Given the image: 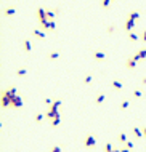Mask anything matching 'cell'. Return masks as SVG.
<instances>
[{"label": "cell", "mask_w": 146, "mask_h": 152, "mask_svg": "<svg viewBox=\"0 0 146 152\" xmlns=\"http://www.w3.org/2000/svg\"><path fill=\"white\" fill-rule=\"evenodd\" d=\"M127 18H130V19H135V21L140 19V11H130Z\"/></svg>", "instance_id": "2e32d148"}, {"label": "cell", "mask_w": 146, "mask_h": 152, "mask_svg": "<svg viewBox=\"0 0 146 152\" xmlns=\"http://www.w3.org/2000/svg\"><path fill=\"white\" fill-rule=\"evenodd\" d=\"M140 38H141L143 42H146V31H143L141 34H140Z\"/></svg>", "instance_id": "4316f807"}, {"label": "cell", "mask_w": 146, "mask_h": 152, "mask_svg": "<svg viewBox=\"0 0 146 152\" xmlns=\"http://www.w3.org/2000/svg\"><path fill=\"white\" fill-rule=\"evenodd\" d=\"M125 147H127V149H132L133 147V142L132 141H127V142H125Z\"/></svg>", "instance_id": "83f0119b"}, {"label": "cell", "mask_w": 146, "mask_h": 152, "mask_svg": "<svg viewBox=\"0 0 146 152\" xmlns=\"http://www.w3.org/2000/svg\"><path fill=\"white\" fill-rule=\"evenodd\" d=\"M26 74H28V71H26V69H21V67L16 71V75L18 77H23V75H26Z\"/></svg>", "instance_id": "d6986e66"}, {"label": "cell", "mask_w": 146, "mask_h": 152, "mask_svg": "<svg viewBox=\"0 0 146 152\" xmlns=\"http://www.w3.org/2000/svg\"><path fill=\"white\" fill-rule=\"evenodd\" d=\"M106 32H108V34H111V32H114V26H109V27L106 29Z\"/></svg>", "instance_id": "f1b7e54d"}, {"label": "cell", "mask_w": 146, "mask_h": 152, "mask_svg": "<svg viewBox=\"0 0 146 152\" xmlns=\"http://www.w3.org/2000/svg\"><path fill=\"white\" fill-rule=\"evenodd\" d=\"M83 146L88 147V149L95 147V146H96V139H95V136L93 135H87L85 136V139H83Z\"/></svg>", "instance_id": "7a4b0ae2"}, {"label": "cell", "mask_w": 146, "mask_h": 152, "mask_svg": "<svg viewBox=\"0 0 146 152\" xmlns=\"http://www.w3.org/2000/svg\"><path fill=\"white\" fill-rule=\"evenodd\" d=\"M59 123H61V115H59V117H56V118H53V120H52V125H53V127H56V125H59Z\"/></svg>", "instance_id": "44dd1931"}, {"label": "cell", "mask_w": 146, "mask_h": 152, "mask_svg": "<svg viewBox=\"0 0 146 152\" xmlns=\"http://www.w3.org/2000/svg\"><path fill=\"white\" fill-rule=\"evenodd\" d=\"M59 56H61V51H52V53L47 55V58H48V59H58Z\"/></svg>", "instance_id": "5bb4252c"}, {"label": "cell", "mask_w": 146, "mask_h": 152, "mask_svg": "<svg viewBox=\"0 0 146 152\" xmlns=\"http://www.w3.org/2000/svg\"><path fill=\"white\" fill-rule=\"evenodd\" d=\"M136 64H138V61H135L133 58H129L127 61H125V67L127 69H130V71H133L136 67Z\"/></svg>", "instance_id": "52a82bcc"}, {"label": "cell", "mask_w": 146, "mask_h": 152, "mask_svg": "<svg viewBox=\"0 0 146 152\" xmlns=\"http://www.w3.org/2000/svg\"><path fill=\"white\" fill-rule=\"evenodd\" d=\"M43 118H45V114H37L35 115V122H37V123H40Z\"/></svg>", "instance_id": "ffe728a7"}, {"label": "cell", "mask_w": 146, "mask_h": 152, "mask_svg": "<svg viewBox=\"0 0 146 152\" xmlns=\"http://www.w3.org/2000/svg\"><path fill=\"white\" fill-rule=\"evenodd\" d=\"M138 38H140L138 34H135V32H129V40L130 42H136Z\"/></svg>", "instance_id": "e0dca14e"}, {"label": "cell", "mask_w": 146, "mask_h": 152, "mask_svg": "<svg viewBox=\"0 0 146 152\" xmlns=\"http://www.w3.org/2000/svg\"><path fill=\"white\" fill-rule=\"evenodd\" d=\"M132 131H133V135H135L136 136V138H143V136H145V135H143V128H138V127H135V128H133V130H132Z\"/></svg>", "instance_id": "4fadbf2b"}, {"label": "cell", "mask_w": 146, "mask_h": 152, "mask_svg": "<svg viewBox=\"0 0 146 152\" xmlns=\"http://www.w3.org/2000/svg\"><path fill=\"white\" fill-rule=\"evenodd\" d=\"M111 2H112V0H101V7H103V8H109Z\"/></svg>", "instance_id": "ac0fdd59"}, {"label": "cell", "mask_w": 146, "mask_h": 152, "mask_svg": "<svg viewBox=\"0 0 146 152\" xmlns=\"http://www.w3.org/2000/svg\"><path fill=\"white\" fill-rule=\"evenodd\" d=\"M43 104H47V106H52V104H53V101L52 99H50V98H45V99H43Z\"/></svg>", "instance_id": "484cf974"}, {"label": "cell", "mask_w": 146, "mask_h": 152, "mask_svg": "<svg viewBox=\"0 0 146 152\" xmlns=\"http://www.w3.org/2000/svg\"><path fill=\"white\" fill-rule=\"evenodd\" d=\"M59 106H61V101L58 99V101H55V103L48 107V111H47V114H45V117L48 118V120H53V118H56V117L61 115V114H59V111H58Z\"/></svg>", "instance_id": "6da1fadb"}, {"label": "cell", "mask_w": 146, "mask_h": 152, "mask_svg": "<svg viewBox=\"0 0 146 152\" xmlns=\"http://www.w3.org/2000/svg\"><path fill=\"white\" fill-rule=\"evenodd\" d=\"M14 13H16V8H14V7H10V8H5L3 16H14Z\"/></svg>", "instance_id": "7c38bea8"}, {"label": "cell", "mask_w": 146, "mask_h": 152, "mask_svg": "<svg viewBox=\"0 0 146 152\" xmlns=\"http://www.w3.org/2000/svg\"><path fill=\"white\" fill-rule=\"evenodd\" d=\"M127 141H129V139H127V135H125L124 131L119 133V136H117V142H119V144H125Z\"/></svg>", "instance_id": "8fae6325"}, {"label": "cell", "mask_w": 146, "mask_h": 152, "mask_svg": "<svg viewBox=\"0 0 146 152\" xmlns=\"http://www.w3.org/2000/svg\"><path fill=\"white\" fill-rule=\"evenodd\" d=\"M23 50H24L26 53H31L32 51V43H31V40H23Z\"/></svg>", "instance_id": "9c48e42d"}, {"label": "cell", "mask_w": 146, "mask_h": 152, "mask_svg": "<svg viewBox=\"0 0 146 152\" xmlns=\"http://www.w3.org/2000/svg\"><path fill=\"white\" fill-rule=\"evenodd\" d=\"M135 23H136L135 19H130V18H127V19H125V24H124V29H125L127 32H130L133 27H135Z\"/></svg>", "instance_id": "277c9868"}, {"label": "cell", "mask_w": 146, "mask_h": 152, "mask_svg": "<svg viewBox=\"0 0 146 152\" xmlns=\"http://www.w3.org/2000/svg\"><path fill=\"white\" fill-rule=\"evenodd\" d=\"M32 35H34L35 38H39V40H45V32L43 31H40V29H34V31H32Z\"/></svg>", "instance_id": "ba28073f"}, {"label": "cell", "mask_w": 146, "mask_h": 152, "mask_svg": "<svg viewBox=\"0 0 146 152\" xmlns=\"http://www.w3.org/2000/svg\"><path fill=\"white\" fill-rule=\"evenodd\" d=\"M111 86L114 88L116 91H121L124 85H122V82H119V80H112V82H111Z\"/></svg>", "instance_id": "30bf717a"}, {"label": "cell", "mask_w": 146, "mask_h": 152, "mask_svg": "<svg viewBox=\"0 0 146 152\" xmlns=\"http://www.w3.org/2000/svg\"><path fill=\"white\" fill-rule=\"evenodd\" d=\"M133 96L135 98H143V91L141 90H135L133 91Z\"/></svg>", "instance_id": "cb8c5ba5"}, {"label": "cell", "mask_w": 146, "mask_h": 152, "mask_svg": "<svg viewBox=\"0 0 146 152\" xmlns=\"http://www.w3.org/2000/svg\"><path fill=\"white\" fill-rule=\"evenodd\" d=\"M40 26L45 31H50V32H53L56 29V24H55V21L53 19H47V21H43V23H40Z\"/></svg>", "instance_id": "3957f363"}, {"label": "cell", "mask_w": 146, "mask_h": 152, "mask_svg": "<svg viewBox=\"0 0 146 152\" xmlns=\"http://www.w3.org/2000/svg\"><path fill=\"white\" fill-rule=\"evenodd\" d=\"M93 58L96 59V61H104V59H106V53H104L103 50H96V51H93Z\"/></svg>", "instance_id": "5b68a950"}, {"label": "cell", "mask_w": 146, "mask_h": 152, "mask_svg": "<svg viewBox=\"0 0 146 152\" xmlns=\"http://www.w3.org/2000/svg\"><path fill=\"white\" fill-rule=\"evenodd\" d=\"M104 99H106V96H104V94H98V96L95 98V104H98V106H100V104L104 103Z\"/></svg>", "instance_id": "9a60e30c"}, {"label": "cell", "mask_w": 146, "mask_h": 152, "mask_svg": "<svg viewBox=\"0 0 146 152\" xmlns=\"http://www.w3.org/2000/svg\"><path fill=\"white\" fill-rule=\"evenodd\" d=\"M48 152H63V149L61 147H59V146H53V147L52 149H50V151Z\"/></svg>", "instance_id": "d4e9b609"}, {"label": "cell", "mask_w": 146, "mask_h": 152, "mask_svg": "<svg viewBox=\"0 0 146 152\" xmlns=\"http://www.w3.org/2000/svg\"><path fill=\"white\" fill-rule=\"evenodd\" d=\"M143 135H145V138H146V127H143Z\"/></svg>", "instance_id": "4dcf8cb0"}, {"label": "cell", "mask_w": 146, "mask_h": 152, "mask_svg": "<svg viewBox=\"0 0 146 152\" xmlns=\"http://www.w3.org/2000/svg\"><path fill=\"white\" fill-rule=\"evenodd\" d=\"M132 58L135 59V61H138V62L141 61V59H145V58H146V48L140 50V51H138V53H135V55H133Z\"/></svg>", "instance_id": "8992f818"}, {"label": "cell", "mask_w": 146, "mask_h": 152, "mask_svg": "<svg viewBox=\"0 0 146 152\" xmlns=\"http://www.w3.org/2000/svg\"><path fill=\"white\" fill-rule=\"evenodd\" d=\"M141 83H143V85H146V77H143V80H141Z\"/></svg>", "instance_id": "f546056e"}, {"label": "cell", "mask_w": 146, "mask_h": 152, "mask_svg": "<svg viewBox=\"0 0 146 152\" xmlns=\"http://www.w3.org/2000/svg\"><path fill=\"white\" fill-rule=\"evenodd\" d=\"M129 106H130V101H122V103H121V109H122V111H124V109H127Z\"/></svg>", "instance_id": "7402d4cb"}, {"label": "cell", "mask_w": 146, "mask_h": 152, "mask_svg": "<svg viewBox=\"0 0 146 152\" xmlns=\"http://www.w3.org/2000/svg\"><path fill=\"white\" fill-rule=\"evenodd\" d=\"M92 82H93V75H85L83 83H92Z\"/></svg>", "instance_id": "603a6c76"}]
</instances>
